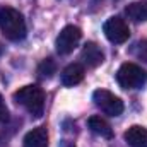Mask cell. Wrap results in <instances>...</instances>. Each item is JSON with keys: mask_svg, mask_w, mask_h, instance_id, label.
Masks as SVG:
<instances>
[{"mask_svg": "<svg viewBox=\"0 0 147 147\" xmlns=\"http://www.w3.org/2000/svg\"><path fill=\"white\" fill-rule=\"evenodd\" d=\"M0 31L10 41H21L26 38V21L22 14L12 7L0 9Z\"/></svg>", "mask_w": 147, "mask_h": 147, "instance_id": "obj_1", "label": "cell"}, {"mask_svg": "<svg viewBox=\"0 0 147 147\" xmlns=\"http://www.w3.org/2000/svg\"><path fill=\"white\" fill-rule=\"evenodd\" d=\"M14 101L29 111L31 116L41 118L45 111V92L38 86H24L14 92Z\"/></svg>", "mask_w": 147, "mask_h": 147, "instance_id": "obj_2", "label": "cell"}, {"mask_svg": "<svg viewBox=\"0 0 147 147\" xmlns=\"http://www.w3.org/2000/svg\"><path fill=\"white\" fill-rule=\"evenodd\" d=\"M116 82L123 89H142L147 84V72L137 63H123L116 72Z\"/></svg>", "mask_w": 147, "mask_h": 147, "instance_id": "obj_3", "label": "cell"}, {"mask_svg": "<svg viewBox=\"0 0 147 147\" xmlns=\"http://www.w3.org/2000/svg\"><path fill=\"white\" fill-rule=\"evenodd\" d=\"M92 101L105 115H110V116H120L125 110L123 101L106 89H96L92 92Z\"/></svg>", "mask_w": 147, "mask_h": 147, "instance_id": "obj_4", "label": "cell"}, {"mask_svg": "<svg viewBox=\"0 0 147 147\" xmlns=\"http://www.w3.org/2000/svg\"><path fill=\"white\" fill-rule=\"evenodd\" d=\"M82 38V31L77 28V26H65L60 34L57 36V41H55V46H57V51L60 55H69L72 53L74 50L77 48L79 41Z\"/></svg>", "mask_w": 147, "mask_h": 147, "instance_id": "obj_5", "label": "cell"}, {"mask_svg": "<svg viewBox=\"0 0 147 147\" xmlns=\"http://www.w3.org/2000/svg\"><path fill=\"white\" fill-rule=\"evenodd\" d=\"M103 31H105V36L108 38L111 43H116V45H121L130 38L128 24L125 22V19H121L118 16H113L105 22Z\"/></svg>", "mask_w": 147, "mask_h": 147, "instance_id": "obj_6", "label": "cell"}, {"mask_svg": "<svg viewBox=\"0 0 147 147\" xmlns=\"http://www.w3.org/2000/svg\"><path fill=\"white\" fill-rule=\"evenodd\" d=\"M80 58H82V62H84L87 67H92V69H94V67H99V65L105 62V51L101 50L99 45L89 41V43L84 45V48H82V51H80Z\"/></svg>", "mask_w": 147, "mask_h": 147, "instance_id": "obj_7", "label": "cell"}, {"mask_svg": "<svg viewBox=\"0 0 147 147\" xmlns=\"http://www.w3.org/2000/svg\"><path fill=\"white\" fill-rule=\"evenodd\" d=\"M125 142L130 147H147V128L140 125H132L125 132Z\"/></svg>", "mask_w": 147, "mask_h": 147, "instance_id": "obj_8", "label": "cell"}, {"mask_svg": "<svg viewBox=\"0 0 147 147\" xmlns=\"http://www.w3.org/2000/svg\"><path fill=\"white\" fill-rule=\"evenodd\" d=\"M22 144L24 147H48V130L45 127H36L29 130Z\"/></svg>", "mask_w": 147, "mask_h": 147, "instance_id": "obj_9", "label": "cell"}, {"mask_svg": "<svg viewBox=\"0 0 147 147\" xmlns=\"http://www.w3.org/2000/svg\"><path fill=\"white\" fill-rule=\"evenodd\" d=\"M82 79H84V67L80 63H70L62 72V84L67 87L77 86L79 82H82Z\"/></svg>", "mask_w": 147, "mask_h": 147, "instance_id": "obj_10", "label": "cell"}, {"mask_svg": "<svg viewBox=\"0 0 147 147\" xmlns=\"http://www.w3.org/2000/svg\"><path fill=\"white\" fill-rule=\"evenodd\" d=\"M87 127H89V130L92 134H96V135H99L103 139H111L113 137V130H111L110 123L101 116H91L87 120Z\"/></svg>", "mask_w": 147, "mask_h": 147, "instance_id": "obj_11", "label": "cell"}, {"mask_svg": "<svg viewBox=\"0 0 147 147\" xmlns=\"http://www.w3.org/2000/svg\"><path fill=\"white\" fill-rule=\"evenodd\" d=\"M125 14L134 22L147 21V2H134L125 7Z\"/></svg>", "mask_w": 147, "mask_h": 147, "instance_id": "obj_12", "label": "cell"}, {"mask_svg": "<svg viewBox=\"0 0 147 147\" xmlns=\"http://www.w3.org/2000/svg\"><path fill=\"white\" fill-rule=\"evenodd\" d=\"M57 72V63L51 60V58H45L39 67H38V75L39 79H51L53 74Z\"/></svg>", "mask_w": 147, "mask_h": 147, "instance_id": "obj_13", "label": "cell"}, {"mask_svg": "<svg viewBox=\"0 0 147 147\" xmlns=\"http://www.w3.org/2000/svg\"><path fill=\"white\" fill-rule=\"evenodd\" d=\"M137 57L142 60V62H146L147 63V39H144V41H140L139 45H137Z\"/></svg>", "mask_w": 147, "mask_h": 147, "instance_id": "obj_14", "label": "cell"}, {"mask_svg": "<svg viewBox=\"0 0 147 147\" xmlns=\"http://www.w3.org/2000/svg\"><path fill=\"white\" fill-rule=\"evenodd\" d=\"M9 120V108L3 101V98L0 96V123H5Z\"/></svg>", "mask_w": 147, "mask_h": 147, "instance_id": "obj_15", "label": "cell"}, {"mask_svg": "<svg viewBox=\"0 0 147 147\" xmlns=\"http://www.w3.org/2000/svg\"><path fill=\"white\" fill-rule=\"evenodd\" d=\"M0 147H2V139H0Z\"/></svg>", "mask_w": 147, "mask_h": 147, "instance_id": "obj_16", "label": "cell"}]
</instances>
